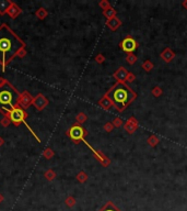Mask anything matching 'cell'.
Segmentation results:
<instances>
[{
	"label": "cell",
	"mask_w": 187,
	"mask_h": 211,
	"mask_svg": "<svg viewBox=\"0 0 187 211\" xmlns=\"http://www.w3.org/2000/svg\"><path fill=\"white\" fill-rule=\"evenodd\" d=\"M119 45H121L122 50H123L124 52L128 53V54H131L132 52H135L136 48L138 47V43L132 39V37H130V36L124 39L123 41L121 42V44H119Z\"/></svg>",
	"instance_id": "8992f818"
},
{
	"label": "cell",
	"mask_w": 187,
	"mask_h": 211,
	"mask_svg": "<svg viewBox=\"0 0 187 211\" xmlns=\"http://www.w3.org/2000/svg\"><path fill=\"white\" fill-rule=\"evenodd\" d=\"M124 128H125V130H126L127 132L130 133V134H131V133H133L136 130H137V128H138V121L133 117L129 118L128 121H127L126 124L124 125Z\"/></svg>",
	"instance_id": "9c48e42d"
},
{
	"label": "cell",
	"mask_w": 187,
	"mask_h": 211,
	"mask_svg": "<svg viewBox=\"0 0 187 211\" xmlns=\"http://www.w3.org/2000/svg\"><path fill=\"white\" fill-rule=\"evenodd\" d=\"M106 25H107L112 31H115V30H117V29H118L119 26L122 25V21L117 17H114V18H112V19L107 20V22H106Z\"/></svg>",
	"instance_id": "8fae6325"
},
{
	"label": "cell",
	"mask_w": 187,
	"mask_h": 211,
	"mask_svg": "<svg viewBox=\"0 0 187 211\" xmlns=\"http://www.w3.org/2000/svg\"><path fill=\"white\" fill-rule=\"evenodd\" d=\"M21 12H22V10L20 9V7L17 6L15 3H13V2H12V4L10 6V8L8 9V11H7V13H8V14L10 15V18H12V19L17 18Z\"/></svg>",
	"instance_id": "7c38bea8"
},
{
	"label": "cell",
	"mask_w": 187,
	"mask_h": 211,
	"mask_svg": "<svg viewBox=\"0 0 187 211\" xmlns=\"http://www.w3.org/2000/svg\"><path fill=\"white\" fill-rule=\"evenodd\" d=\"M126 59H127V62H128L129 64H131V65H132V64L136 63V61H137V56H136L135 54H132V53H131V54L127 55Z\"/></svg>",
	"instance_id": "d6986e66"
},
{
	"label": "cell",
	"mask_w": 187,
	"mask_h": 211,
	"mask_svg": "<svg viewBox=\"0 0 187 211\" xmlns=\"http://www.w3.org/2000/svg\"><path fill=\"white\" fill-rule=\"evenodd\" d=\"M77 178H78V180H79L80 183H84V181H86V179H88V176H86V173L81 172V173H79V174H78Z\"/></svg>",
	"instance_id": "7402d4cb"
},
{
	"label": "cell",
	"mask_w": 187,
	"mask_h": 211,
	"mask_svg": "<svg viewBox=\"0 0 187 211\" xmlns=\"http://www.w3.org/2000/svg\"><path fill=\"white\" fill-rule=\"evenodd\" d=\"M142 68H143L146 72H150V70L153 68V64L151 63L150 61H146L143 64H142Z\"/></svg>",
	"instance_id": "ac0fdd59"
},
{
	"label": "cell",
	"mask_w": 187,
	"mask_h": 211,
	"mask_svg": "<svg viewBox=\"0 0 187 211\" xmlns=\"http://www.w3.org/2000/svg\"><path fill=\"white\" fill-rule=\"evenodd\" d=\"M45 176H46V178L50 180V179H54L55 178V173L52 172V170H48V172L45 174Z\"/></svg>",
	"instance_id": "83f0119b"
},
{
	"label": "cell",
	"mask_w": 187,
	"mask_h": 211,
	"mask_svg": "<svg viewBox=\"0 0 187 211\" xmlns=\"http://www.w3.org/2000/svg\"><path fill=\"white\" fill-rule=\"evenodd\" d=\"M103 14H104V17L107 18V19L110 20V19H112V18L116 17V11H115L114 8L111 7V8H108V9H106V10L103 11Z\"/></svg>",
	"instance_id": "e0dca14e"
},
{
	"label": "cell",
	"mask_w": 187,
	"mask_h": 211,
	"mask_svg": "<svg viewBox=\"0 0 187 211\" xmlns=\"http://www.w3.org/2000/svg\"><path fill=\"white\" fill-rule=\"evenodd\" d=\"M99 211H121V210H119L112 201H107V203H106Z\"/></svg>",
	"instance_id": "2e32d148"
},
{
	"label": "cell",
	"mask_w": 187,
	"mask_h": 211,
	"mask_svg": "<svg viewBox=\"0 0 187 211\" xmlns=\"http://www.w3.org/2000/svg\"><path fill=\"white\" fill-rule=\"evenodd\" d=\"M32 105L34 106L37 110H43V109L48 105V100L46 99L45 96H43V95L39 94V95H37L34 99H33Z\"/></svg>",
	"instance_id": "52a82bcc"
},
{
	"label": "cell",
	"mask_w": 187,
	"mask_h": 211,
	"mask_svg": "<svg viewBox=\"0 0 187 211\" xmlns=\"http://www.w3.org/2000/svg\"><path fill=\"white\" fill-rule=\"evenodd\" d=\"M11 4H12V1H10V0H0V14L2 15L7 13Z\"/></svg>",
	"instance_id": "5bb4252c"
},
{
	"label": "cell",
	"mask_w": 187,
	"mask_h": 211,
	"mask_svg": "<svg viewBox=\"0 0 187 211\" xmlns=\"http://www.w3.org/2000/svg\"><path fill=\"white\" fill-rule=\"evenodd\" d=\"M67 134L69 135V137H70L73 142L78 143V142L83 141L84 140V136L86 135V131L84 130L81 125H79V124H75V125H72L69 129Z\"/></svg>",
	"instance_id": "5b68a950"
},
{
	"label": "cell",
	"mask_w": 187,
	"mask_h": 211,
	"mask_svg": "<svg viewBox=\"0 0 187 211\" xmlns=\"http://www.w3.org/2000/svg\"><path fill=\"white\" fill-rule=\"evenodd\" d=\"M161 94H162V90H161V88L160 87H154V89L152 90V95L153 96H155V97H159Z\"/></svg>",
	"instance_id": "d4e9b609"
},
{
	"label": "cell",
	"mask_w": 187,
	"mask_h": 211,
	"mask_svg": "<svg viewBox=\"0 0 187 211\" xmlns=\"http://www.w3.org/2000/svg\"><path fill=\"white\" fill-rule=\"evenodd\" d=\"M2 201H3V197H2V195L0 194V203H1Z\"/></svg>",
	"instance_id": "836d02e7"
},
{
	"label": "cell",
	"mask_w": 187,
	"mask_h": 211,
	"mask_svg": "<svg viewBox=\"0 0 187 211\" xmlns=\"http://www.w3.org/2000/svg\"><path fill=\"white\" fill-rule=\"evenodd\" d=\"M21 94L9 81L0 78V112L7 115L11 110L19 107Z\"/></svg>",
	"instance_id": "3957f363"
},
{
	"label": "cell",
	"mask_w": 187,
	"mask_h": 211,
	"mask_svg": "<svg viewBox=\"0 0 187 211\" xmlns=\"http://www.w3.org/2000/svg\"><path fill=\"white\" fill-rule=\"evenodd\" d=\"M104 129H105V131H107V132H111V131L113 130V124L112 123H106L105 125H104Z\"/></svg>",
	"instance_id": "f546056e"
},
{
	"label": "cell",
	"mask_w": 187,
	"mask_h": 211,
	"mask_svg": "<svg viewBox=\"0 0 187 211\" xmlns=\"http://www.w3.org/2000/svg\"><path fill=\"white\" fill-rule=\"evenodd\" d=\"M148 143L150 144V145L154 146V145H157V144L159 143V139H158L157 136H154V135H152V136H150L148 139Z\"/></svg>",
	"instance_id": "44dd1931"
},
{
	"label": "cell",
	"mask_w": 187,
	"mask_h": 211,
	"mask_svg": "<svg viewBox=\"0 0 187 211\" xmlns=\"http://www.w3.org/2000/svg\"><path fill=\"white\" fill-rule=\"evenodd\" d=\"M66 205L68 206V207H73V206L75 205V200L73 197H69V198L66 199Z\"/></svg>",
	"instance_id": "cb8c5ba5"
},
{
	"label": "cell",
	"mask_w": 187,
	"mask_h": 211,
	"mask_svg": "<svg viewBox=\"0 0 187 211\" xmlns=\"http://www.w3.org/2000/svg\"><path fill=\"white\" fill-rule=\"evenodd\" d=\"M86 120V115L84 114V113H79V114L77 115V121L78 123H83L84 121Z\"/></svg>",
	"instance_id": "603a6c76"
},
{
	"label": "cell",
	"mask_w": 187,
	"mask_h": 211,
	"mask_svg": "<svg viewBox=\"0 0 187 211\" xmlns=\"http://www.w3.org/2000/svg\"><path fill=\"white\" fill-rule=\"evenodd\" d=\"M160 56H161V58H163L164 61H165V63H170V62L175 57V53L173 52L171 48H165Z\"/></svg>",
	"instance_id": "4fadbf2b"
},
{
	"label": "cell",
	"mask_w": 187,
	"mask_h": 211,
	"mask_svg": "<svg viewBox=\"0 0 187 211\" xmlns=\"http://www.w3.org/2000/svg\"><path fill=\"white\" fill-rule=\"evenodd\" d=\"M53 154H54V153H53L52 151L49 150V148H47V150H46V152L44 153V156H45L46 158H50V157L53 156Z\"/></svg>",
	"instance_id": "f1b7e54d"
},
{
	"label": "cell",
	"mask_w": 187,
	"mask_h": 211,
	"mask_svg": "<svg viewBox=\"0 0 187 211\" xmlns=\"http://www.w3.org/2000/svg\"><path fill=\"white\" fill-rule=\"evenodd\" d=\"M183 7H184V8H185V9H187V1H184V2H183Z\"/></svg>",
	"instance_id": "d6a6232c"
},
{
	"label": "cell",
	"mask_w": 187,
	"mask_h": 211,
	"mask_svg": "<svg viewBox=\"0 0 187 211\" xmlns=\"http://www.w3.org/2000/svg\"><path fill=\"white\" fill-rule=\"evenodd\" d=\"M36 15L39 18V19H44V18L47 15V11H46L45 9L41 8V9H39V11L36 12Z\"/></svg>",
	"instance_id": "ffe728a7"
},
{
	"label": "cell",
	"mask_w": 187,
	"mask_h": 211,
	"mask_svg": "<svg viewBox=\"0 0 187 211\" xmlns=\"http://www.w3.org/2000/svg\"><path fill=\"white\" fill-rule=\"evenodd\" d=\"M33 97L31 96L30 94H29L28 92H24L21 94V98H20V103L19 106L21 107V108H28V107H30V105H32L33 103Z\"/></svg>",
	"instance_id": "ba28073f"
},
{
	"label": "cell",
	"mask_w": 187,
	"mask_h": 211,
	"mask_svg": "<svg viewBox=\"0 0 187 211\" xmlns=\"http://www.w3.org/2000/svg\"><path fill=\"white\" fill-rule=\"evenodd\" d=\"M25 44L24 42L7 25H0V65L6 68L8 64L17 56H24Z\"/></svg>",
	"instance_id": "6da1fadb"
},
{
	"label": "cell",
	"mask_w": 187,
	"mask_h": 211,
	"mask_svg": "<svg viewBox=\"0 0 187 211\" xmlns=\"http://www.w3.org/2000/svg\"><path fill=\"white\" fill-rule=\"evenodd\" d=\"M6 117L8 118V119L10 120L12 123H14L15 125H18V124H20V123L26 124L25 118L28 117V113L24 111L23 108H21V107L19 106V107H17V108L13 109V110H11L10 112H9L8 114L6 115ZM26 125H28V124H26ZM28 128H29V130L32 132V134H34V136H36V135H35V133L32 131V129H31L29 125H28Z\"/></svg>",
	"instance_id": "277c9868"
},
{
	"label": "cell",
	"mask_w": 187,
	"mask_h": 211,
	"mask_svg": "<svg viewBox=\"0 0 187 211\" xmlns=\"http://www.w3.org/2000/svg\"><path fill=\"white\" fill-rule=\"evenodd\" d=\"M133 79H135V76H133V74H131V73H128V76H127V81H132Z\"/></svg>",
	"instance_id": "4dcf8cb0"
},
{
	"label": "cell",
	"mask_w": 187,
	"mask_h": 211,
	"mask_svg": "<svg viewBox=\"0 0 187 211\" xmlns=\"http://www.w3.org/2000/svg\"><path fill=\"white\" fill-rule=\"evenodd\" d=\"M96 61H97V63H103L104 56H103V55H97V56H96Z\"/></svg>",
	"instance_id": "1f68e13d"
},
{
	"label": "cell",
	"mask_w": 187,
	"mask_h": 211,
	"mask_svg": "<svg viewBox=\"0 0 187 211\" xmlns=\"http://www.w3.org/2000/svg\"><path fill=\"white\" fill-rule=\"evenodd\" d=\"M105 96L111 99L115 108L121 112L137 98V94L133 92L131 88L125 83H117L106 92Z\"/></svg>",
	"instance_id": "7a4b0ae2"
},
{
	"label": "cell",
	"mask_w": 187,
	"mask_h": 211,
	"mask_svg": "<svg viewBox=\"0 0 187 211\" xmlns=\"http://www.w3.org/2000/svg\"><path fill=\"white\" fill-rule=\"evenodd\" d=\"M100 7H102V9H104V10H106V9L111 8L110 2H108V1H102V2H100Z\"/></svg>",
	"instance_id": "484cf974"
},
{
	"label": "cell",
	"mask_w": 187,
	"mask_h": 211,
	"mask_svg": "<svg viewBox=\"0 0 187 211\" xmlns=\"http://www.w3.org/2000/svg\"><path fill=\"white\" fill-rule=\"evenodd\" d=\"M99 103H100V106H101L102 108L106 109V110H107V109H110L111 107L113 106V103L111 101V99L108 98L107 96H104L103 98H102L101 100H100Z\"/></svg>",
	"instance_id": "9a60e30c"
},
{
	"label": "cell",
	"mask_w": 187,
	"mask_h": 211,
	"mask_svg": "<svg viewBox=\"0 0 187 211\" xmlns=\"http://www.w3.org/2000/svg\"><path fill=\"white\" fill-rule=\"evenodd\" d=\"M114 78L116 81H118V83H124L125 81H127V76H128V72L125 69L124 67H119L116 72L114 73Z\"/></svg>",
	"instance_id": "30bf717a"
},
{
	"label": "cell",
	"mask_w": 187,
	"mask_h": 211,
	"mask_svg": "<svg viewBox=\"0 0 187 211\" xmlns=\"http://www.w3.org/2000/svg\"><path fill=\"white\" fill-rule=\"evenodd\" d=\"M113 124H114V126H117V128H118V126H121L122 124H123V121H122L121 118H115Z\"/></svg>",
	"instance_id": "4316f807"
}]
</instances>
